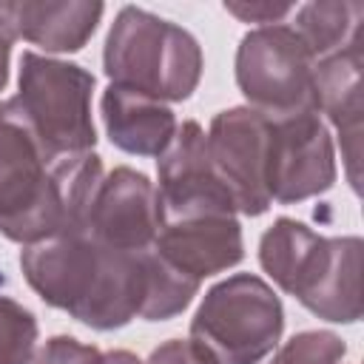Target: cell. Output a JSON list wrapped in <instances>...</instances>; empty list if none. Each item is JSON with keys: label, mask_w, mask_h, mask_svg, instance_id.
I'll return each instance as SVG.
<instances>
[{"label": "cell", "mask_w": 364, "mask_h": 364, "mask_svg": "<svg viewBox=\"0 0 364 364\" xmlns=\"http://www.w3.org/2000/svg\"><path fill=\"white\" fill-rule=\"evenodd\" d=\"M102 179L97 151L51 154L14 97L0 102V233L17 245L85 228Z\"/></svg>", "instance_id": "6da1fadb"}, {"label": "cell", "mask_w": 364, "mask_h": 364, "mask_svg": "<svg viewBox=\"0 0 364 364\" xmlns=\"http://www.w3.org/2000/svg\"><path fill=\"white\" fill-rule=\"evenodd\" d=\"M20 267L28 287L48 307L108 333L145 316L159 256L154 247L117 250L77 230L26 245Z\"/></svg>", "instance_id": "7a4b0ae2"}, {"label": "cell", "mask_w": 364, "mask_h": 364, "mask_svg": "<svg viewBox=\"0 0 364 364\" xmlns=\"http://www.w3.org/2000/svg\"><path fill=\"white\" fill-rule=\"evenodd\" d=\"M361 236H321L279 216L259 239L262 270L313 316L333 324L361 318Z\"/></svg>", "instance_id": "3957f363"}, {"label": "cell", "mask_w": 364, "mask_h": 364, "mask_svg": "<svg viewBox=\"0 0 364 364\" xmlns=\"http://www.w3.org/2000/svg\"><path fill=\"white\" fill-rule=\"evenodd\" d=\"M202 68V46L188 28L139 6H122L117 11L102 48L108 82L168 105L196 91Z\"/></svg>", "instance_id": "277c9868"}, {"label": "cell", "mask_w": 364, "mask_h": 364, "mask_svg": "<svg viewBox=\"0 0 364 364\" xmlns=\"http://www.w3.org/2000/svg\"><path fill=\"white\" fill-rule=\"evenodd\" d=\"M284 307L256 273L216 282L191 318V338L202 341L222 364H259L282 341Z\"/></svg>", "instance_id": "5b68a950"}, {"label": "cell", "mask_w": 364, "mask_h": 364, "mask_svg": "<svg viewBox=\"0 0 364 364\" xmlns=\"http://www.w3.org/2000/svg\"><path fill=\"white\" fill-rule=\"evenodd\" d=\"M17 85L20 91L14 100L51 154L63 156L94 151L97 128L91 117V71L68 60L23 51Z\"/></svg>", "instance_id": "8992f818"}, {"label": "cell", "mask_w": 364, "mask_h": 364, "mask_svg": "<svg viewBox=\"0 0 364 364\" xmlns=\"http://www.w3.org/2000/svg\"><path fill=\"white\" fill-rule=\"evenodd\" d=\"M313 65V54L290 23H276L256 26L239 40L233 74L250 108L267 117H282L304 108L318 111Z\"/></svg>", "instance_id": "52a82bcc"}, {"label": "cell", "mask_w": 364, "mask_h": 364, "mask_svg": "<svg viewBox=\"0 0 364 364\" xmlns=\"http://www.w3.org/2000/svg\"><path fill=\"white\" fill-rule=\"evenodd\" d=\"M267 191L279 205L313 199L336 182L333 136L316 108L267 117Z\"/></svg>", "instance_id": "ba28073f"}, {"label": "cell", "mask_w": 364, "mask_h": 364, "mask_svg": "<svg viewBox=\"0 0 364 364\" xmlns=\"http://www.w3.org/2000/svg\"><path fill=\"white\" fill-rule=\"evenodd\" d=\"M205 134H208L210 159L219 168L236 202V213L242 216L267 213L273 205L267 191V142H270L267 114L250 105H233L219 111Z\"/></svg>", "instance_id": "9c48e42d"}, {"label": "cell", "mask_w": 364, "mask_h": 364, "mask_svg": "<svg viewBox=\"0 0 364 364\" xmlns=\"http://www.w3.org/2000/svg\"><path fill=\"white\" fill-rule=\"evenodd\" d=\"M156 193L162 219L188 213H236L230 188L208 151V134L196 119H185L171 145L156 156Z\"/></svg>", "instance_id": "30bf717a"}, {"label": "cell", "mask_w": 364, "mask_h": 364, "mask_svg": "<svg viewBox=\"0 0 364 364\" xmlns=\"http://www.w3.org/2000/svg\"><path fill=\"white\" fill-rule=\"evenodd\" d=\"M162 228L156 185L128 165L102 173L88 208L85 233L117 250H148Z\"/></svg>", "instance_id": "8fae6325"}, {"label": "cell", "mask_w": 364, "mask_h": 364, "mask_svg": "<svg viewBox=\"0 0 364 364\" xmlns=\"http://www.w3.org/2000/svg\"><path fill=\"white\" fill-rule=\"evenodd\" d=\"M154 250L176 270L202 282L245 259V239L236 213H188L162 219Z\"/></svg>", "instance_id": "7c38bea8"}, {"label": "cell", "mask_w": 364, "mask_h": 364, "mask_svg": "<svg viewBox=\"0 0 364 364\" xmlns=\"http://www.w3.org/2000/svg\"><path fill=\"white\" fill-rule=\"evenodd\" d=\"M361 43L341 48L316 60L313 65V88L318 114L330 119L341 139V156L347 168V179L358 193V165H361Z\"/></svg>", "instance_id": "4fadbf2b"}, {"label": "cell", "mask_w": 364, "mask_h": 364, "mask_svg": "<svg viewBox=\"0 0 364 364\" xmlns=\"http://www.w3.org/2000/svg\"><path fill=\"white\" fill-rule=\"evenodd\" d=\"M100 117L108 142L131 156H159L179 128L171 105L114 82L100 97Z\"/></svg>", "instance_id": "5bb4252c"}, {"label": "cell", "mask_w": 364, "mask_h": 364, "mask_svg": "<svg viewBox=\"0 0 364 364\" xmlns=\"http://www.w3.org/2000/svg\"><path fill=\"white\" fill-rule=\"evenodd\" d=\"M105 6L97 0H14V28L48 54L80 51L97 31Z\"/></svg>", "instance_id": "9a60e30c"}, {"label": "cell", "mask_w": 364, "mask_h": 364, "mask_svg": "<svg viewBox=\"0 0 364 364\" xmlns=\"http://www.w3.org/2000/svg\"><path fill=\"white\" fill-rule=\"evenodd\" d=\"M364 26V3L358 0H316L296 9V20L290 28L301 37L313 60L336 54L361 43Z\"/></svg>", "instance_id": "2e32d148"}, {"label": "cell", "mask_w": 364, "mask_h": 364, "mask_svg": "<svg viewBox=\"0 0 364 364\" xmlns=\"http://www.w3.org/2000/svg\"><path fill=\"white\" fill-rule=\"evenodd\" d=\"M37 336V316L17 299L0 293V364H31Z\"/></svg>", "instance_id": "e0dca14e"}, {"label": "cell", "mask_w": 364, "mask_h": 364, "mask_svg": "<svg viewBox=\"0 0 364 364\" xmlns=\"http://www.w3.org/2000/svg\"><path fill=\"white\" fill-rule=\"evenodd\" d=\"M347 344L330 330H301L273 350L267 364H341Z\"/></svg>", "instance_id": "ac0fdd59"}, {"label": "cell", "mask_w": 364, "mask_h": 364, "mask_svg": "<svg viewBox=\"0 0 364 364\" xmlns=\"http://www.w3.org/2000/svg\"><path fill=\"white\" fill-rule=\"evenodd\" d=\"M31 364H108V358L100 347L82 344L74 336H51L34 350Z\"/></svg>", "instance_id": "d6986e66"}, {"label": "cell", "mask_w": 364, "mask_h": 364, "mask_svg": "<svg viewBox=\"0 0 364 364\" xmlns=\"http://www.w3.org/2000/svg\"><path fill=\"white\" fill-rule=\"evenodd\" d=\"M145 364H222L213 350L196 338H168L151 350Z\"/></svg>", "instance_id": "ffe728a7"}, {"label": "cell", "mask_w": 364, "mask_h": 364, "mask_svg": "<svg viewBox=\"0 0 364 364\" xmlns=\"http://www.w3.org/2000/svg\"><path fill=\"white\" fill-rule=\"evenodd\" d=\"M293 9H296L293 3H270V0H228L225 3L228 14H233L242 23H259V26H276Z\"/></svg>", "instance_id": "44dd1931"}, {"label": "cell", "mask_w": 364, "mask_h": 364, "mask_svg": "<svg viewBox=\"0 0 364 364\" xmlns=\"http://www.w3.org/2000/svg\"><path fill=\"white\" fill-rule=\"evenodd\" d=\"M17 40L14 28V0H0V91L9 82V60H11V46Z\"/></svg>", "instance_id": "7402d4cb"}, {"label": "cell", "mask_w": 364, "mask_h": 364, "mask_svg": "<svg viewBox=\"0 0 364 364\" xmlns=\"http://www.w3.org/2000/svg\"><path fill=\"white\" fill-rule=\"evenodd\" d=\"M105 358H108V364H145L128 350H111V353H105Z\"/></svg>", "instance_id": "603a6c76"}]
</instances>
